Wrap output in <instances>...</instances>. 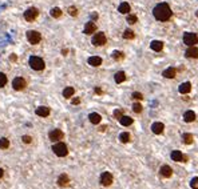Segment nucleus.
Returning <instances> with one entry per match:
<instances>
[{"instance_id": "obj_1", "label": "nucleus", "mask_w": 198, "mask_h": 189, "mask_svg": "<svg viewBox=\"0 0 198 189\" xmlns=\"http://www.w3.org/2000/svg\"><path fill=\"white\" fill-rule=\"evenodd\" d=\"M153 15L157 20H161V22H166L172 18L173 12H172V8L169 7V4L166 3H161L153 9Z\"/></svg>"}, {"instance_id": "obj_2", "label": "nucleus", "mask_w": 198, "mask_h": 189, "mask_svg": "<svg viewBox=\"0 0 198 189\" xmlns=\"http://www.w3.org/2000/svg\"><path fill=\"white\" fill-rule=\"evenodd\" d=\"M28 63H30V67L35 71H42V69H44V67H46L43 59L39 56H31L28 60Z\"/></svg>"}, {"instance_id": "obj_3", "label": "nucleus", "mask_w": 198, "mask_h": 189, "mask_svg": "<svg viewBox=\"0 0 198 189\" xmlns=\"http://www.w3.org/2000/svg\"><path fill=\"white\" fill-rule=\"evenodd\" d=\"M52 151H54V153H55L56 156H59V157H64V156H67V153H68V148H67V145L64 143H60V141H58V143L54 145Z\"/></svg>"}, {"instance_id": "obj_4", "label": "nucleus", "mask_w": 198, "mask_h": 189, "mask_svg": "<svg viewBox=\"0 0 198 189\" xmlns=\"http://www.w3.org/2000/svg\"><path fill=\"white\" fill-rule=\"evenodd\" d=\"M183 43H185L186 45H189V47L197 44V43H198L197 33H194V32H186L185 35H183Z\"/></svg>"}, {"instance_id": "obj_5", "label": "nucleus", "mask_w": 198, "mask_h": 189, "mask_svg": "<svg viewBox=\"0 0 198 189\" xmlns=\"http://www.w3.org/2000/svg\"><path fill=\"white\" fill-rule=\"evenodd\" d=\"M27 40L31 44H39L40 40H42V35L38 31H28L27 32Z\"/></svg>"}, {"instance_id": "obj_6", "label": "nucleus", "mask_w": 198, "mask_h": 189, "mask_svg": "<svg viewBox=\"0 0 198 189\" xmlns=\"http://www.w3.org/2000/svg\"><path fill=\"white\" fill-rule=\"evenodd\" d=\"M106 41H107V38H106V35H105L103 32H98V33H95V35H94V38H92V44H94V45H96V47L105 45V44H106Z\"/></svg>"}, {"instance_id": "obj_7", "label": "nucleus", "mask_w": 198, "mask_h": 189, "mask_svg": "<svg viewBox=\"0 0 198 189\" xmlns=\"http://www.w3.org/2000/svg\"><path fill=\"white\" fill-rule=\"evenodd\" d=\"M113 174L110 173V172H103L102 174H100V184L103 185V187H110V185L113 184Z\"/></svg>"}, {"instance_id": "obj_8", "label": "nucleus", "mask_w": 198, "mask_h": 189, "mask_svg": "<svg viewBox=\"0 0 198 189\" xmlns=\"http://www.w3.org/2000/svg\"><path fill=\"white\" fill-rule=\"evenodd\" d=\"M38 15H39V11L32 7V8H28L24 12V19L27 20V22H33V20L38 18Z\"/></svg>"}, {"instance_id": "obj_9", "label": "nucleus", "mask_w": 198, "mask_h": 189, "mask_svg": "<svg viewBox=\"0 0 198 189\" xmlns=\"http://www.w3.org/2000/svg\"><path fill=\"white\" fill-rule=\"evenodd\" d=\"M48 137H50V140H51V141L58 143L59 140H62L63 137H64V133H63L60 129H52L51 132L48 133Z\"/></svg>"}, {"instance_id": "obj_10", "label": "nucleus", "mask_w": 198, "mask_h": 189, "mask_svg": "<svg viewBox=\"0 0 198 189\" xmlns=\"http://www.w3.org/2000/svg\"><path fill=\"white\" fill-rule=\"evenodd\" d=\"M12 87L15 91H22L26 88V80L23 77H15L12 81Z\"/></svg>"}, {"instance_id": "obj_11", "label": "nucleus", "mask_w": 198, "mask_h": 189, "mask_svg": "<svg viewBox=\"0 0 198 189\" xmlns=\"http://www.w3.org/2000/svg\"><path fill=\"white\" fill-rule=\"evenodd\" d=\"M185 56L186 57H190V59H198V48L197 47H189V48L186 49V52H185Z\"/></svg>"}, {"instance_id": "obj_12", "label": "nucleus", "mask_w": 198, "mask_h": 189, "mask_svg": "<svg viewBox=\"0 0 198 189\" xmlns=\"http://www.w3.org/2000/svg\"><path fill=\"white\" fill-rule=\"evenodd\" d=\"M96 31V25H95V23L94 22H89V23H86V25H85V32L86 35H91V33H95Z\"/></svg>"}, {"instance_id": "obj_13", "label": "nucleus", "mask_w": 198, "mask_h": 189, "mask_svg": "<svg viewBox=\"0 0 198 189\" xmlns=\"http://www.w3.org/2000/svg\"><path fill=\"white\" fill-rule=\"evenodd\" d=\"M175 75H177V69L174 68V67H169V68L165 69L162 73V76L166 77V79H173V77H175Z\"/></svg>"}, {"instance_id": "obj_14", "label": "nucleus", "mask_w": 198, "mask_h": 189, "mask_svg": "<svg viewBox=\"0 0 198 189\" xmlns=\"http://www.w3.org/2000/svg\"><path fill=\"white\" fill-rule=\"evenodd\" d=\"M159 172H161V176H163V177H172V174H173V169L172 168L169 167V165H162L161 167V169H159Z\"/></svg>"}, {"instance_id": "obj_15", "label": "nucleus", "mask_w": 198, "mask_h": 189, "mask_svg": "<svg viewBox=\"0 0 198 189\" xmlns=\"http://www.w3.org/2000/svg\"><path fill=\"white\" fill-rule=\"evenodd\" d=\"M163 129H165V125H163L162 123H154L151 125V131H153V133H155V134H161L163 132Z\"/></svg>"}, {"instance_id": "obj_16", "label": "nucleus", "mask_w": 198, "mask_h": 189, "mask_svg": "<svg viewBox=\"0 0 198 189\" xmlns=\"http://www.w3.org/2000/svg\"><path fill=\"white\" fill-rule=\"evenodd\" d=\"M68 183H70V177L67 176L66 173H62L58 177V185L59 187H66V185H68Z\"/></svg>"}, {"instance_id": "obj_17", "label": "nucleus", "mask_w": 198, "mask_h": 189, "mask_svg": "<svg viewBox=\"0 0 198 189\" xmlns=\"http://www.w3.org/2000/svg\"><path fill=\"white\" fill-rule=\"evenodd\" d=\"M190 89H192V84H190L189 81H187V83H182V84L179 85V88H178L179 93H182V94L189 93V92H190Z\"/></svg>"}, {"instance_id": "obj_18", "label": "nucleus", "mask_w": 198, "mask_h": 189, "mask_svg": "<svg viewBox=\"0 0 198 189\" xmlns=\"http://www.w3.org/2000/svg\"><path fill=\"white\" fill-rule=\"evenodd\" d=\"M150 48L155 51V52H159V51L163 49V43L159 41V40H154V41H151V44H150Z\"/></svg>"}, {"instance_id": "obj_19", "label": "nucleus", "mask_w": 198, "mask_h": 189, "mask_svg": "<svg viewBox=\"0 0 198 189\" xmlns=\"http://www.w3.org/2000/svg\"><path fill=\"white\" fill-rule=\"evenodd\" d=\"M36 114L40 117H47L50 114V108L48 107H39L36 109Z\"/></svg>"}, {"instance_id": "obj_20", "label": "nucleus", "mask_w": 198, "mask_h": 189, "mask_svg": "<svg viewBox=\"0 0 198 189\" xmlns=\"http://www.w3.org/2000/svg\"><path fill=\"white\" fill-rule=\"evenodd\" d=\"M89 64L91 67H99L100 64H102V59H100L99 56H91V57H89Z\"/></svg>"}, {"instance_id": "obj_21", "label": "nucleus", "mask_w": 198, "mask_h": 189, "mask_svg": "<svg viewBox=\"0 0 198 189\" xmlns=\"http://www.w3.org/2000/svg\"><path fill=\"white\" fill-rule=\"evenodd\" d=\"M183 120H185L186 123H192V121L196 120V113H194L193 111H186V112L183 113Z\"/></svg>"}, {"instance_id": "obj_22", "label": "nucleus", "mask_w": 198, "mask_h": 189, "mask_svg": "<svg viewBox=\"0 0 198 189\" xmlns=\"http://www.w3.org/2000/svg\"><path fill=\"white\" fill-rule=\"evenodd\" d=\"M114 79H115V83H123L126 80V73L123 72V71H119V72H116L115 73V76H114Z\"/></svg>"}, {"instance_id": "obj_23", "label": "nucleus", "mask_w": 198, "mask_h": 189, "mask_svg": "<svg viewBox=\"0 0 198 189\" xmlns=\"http://www.w3.org/2000/svg\"><path fill=\"white\" fill-rule=\"evenodd\" d=\"M89 119H90V121H91L92 124H99L100 121H102V116H100L99 113H90V116H89Z\"/></svg>"}, {"instance_id": "obj_24", "label": "nucleus", "mask_w": 198, "mask_h": 189, "mask_svg": "<svg viewBox=\"0 0 198 189\" xmlns=\"http://www.w3.org/2000/svg\"><path fill=\"white\" fill-rule=\"evenodd\" d=\"M133 121H134V120H133L130 116H122V117L119 119V123L122 124L123 127H129V125H131Z\"/></svg>"}, {"instance_id": "obj_25", "label": "nucleus", "mask_w": 198, "mask_h": 189, "mask_svg": "<svg viewBox=\"0 0 198 189\" xmlns=\"http://www.w3.org/2000/svg\"><path fill=\"white\" fill-rule=\"evenodd\" d=\"M118 11L120 13H129L130 12V4H129V3H126V2L120 3L119 7H118Z\"/></svg>"}, {"instance_id": "obj_26", "label": "nucleus", "mask_w": 198, "mask_h": 189, "mask_svg": "<svg viewBox=\"0 0 198 189\" xmlns=\"http://www.w3.org/2000/svg\"><path fill=\"white\" fill-rule=\"evenodd\" d=\"M172 158H173L174 161H179V163H182L183 154L181 153L179 151H173V152H172Z\"/></svg>"}, {"instance_id": "obj_27", "label": "nucleus", "mask_w": 198, "mask_h": 189, "mask_svg": "<svg viewBox=\"0 0 198 189\" xmlns=\"http://www.w3.org/2000/svg\"><path fill=\"white\" fill-rule=\"evenodd\" d=\"M74 93H75V89H74L72 87H67V88H64V91H63V96H64L66 99H70V97H72Z\"/></svg>"}, {"instance_id": "obj_28", "label": "nucleus", "mask_w": 198, "mask_h": 189, "mask_svg": "<svg viewBox=\"0 0 198 189\" xmlns=\"http://www.w3.org/2000/svg\"><path fill=\"white\" fill-rule=\"evenodd\" d=\"M135 38V33H134L131 29H126L125 32H123V39H127V40H131Z\"/></svg>"}, {"instance_id": "obj_29", "label": "nucleus", "mask_w": 198, "mask_h": 189, "mask_svg": "<svg viewBox=\"0 0 198 189\" xmlns=\"http://www.w3.org/2000/svg\"><path fill=\"white\" fill-rule=\"evenodd\" d=\"M9 147V140L5 139V137H2L0 139V149H7Z\"/></svg>"}, {"instance_id": "obj_30", "label": "nucleus", "mask_w": 198, "mask_h": 189, "mask_svg": "<svg viewBox=\"0 0 198 189\" xmlns=\"http://www.w3.org/2000/svg\"><path fill=\"white\" fill-rule=\"evenodd\" d=\"M119 140L122 141V143H129L130 141V133H127V132H122L119 134Z\"/></svg>"}, {"instance_id": "obj_31", "label": "nucleus", "mask_w": 198, "mask_h": 189, "mask_svg": "<svg viewBox=\"0 0 198 189\" xmlns=\"http://www.w3.org/2000/svg\"><path fill=\"white\" fill-rule=\"evenodd\" d=\"M51 16L52 18H60V16H62V9L58 8V7L52 8L51 9Z\"/></svg>"}, {"instance_id": "obj_32", "label": "nucleus", "mask_w": 198, "mask_h": 189, "mask_svg": "<svg viewBox=\"0 0 198 189\" xmlns=\"http://www.w3.org/2000/svg\"><path fill=\"white\" fill-rule=\"evenodd\" d=\"M182 139H183V143H185V144H192V143H193V134H190V133H183Z\"/></svg>"}, {"instance_id": "obj_33", "label": "nucleus", "mask_w": 198, "mask_h": 189, "mask_svg": "<svg viewBox=\"0 0 198 189\" xmlns=\"http://www.w3.org/2000/svg\"><path fill=\"white\" fill-rule=\"evenodd\" d=\"M125 55H123V52H120V51H115V52H113V59L114 60H122Z\"/></svg>"}, {"instance_id": "obj_34", "label": "nucleus", "mask_w": 198, "mask_h": 189, "mask_svg": "<svg viewBox=\"0 0 198 189\" xmlns=\"http://www.w3.org/2000/svg\"><path fill=\"white\" fill-rule=\"evenodd\" d=\"M127 23H129V24H135L137 22H138V18H137L135 15H127Z\"/></svg>"}, {"instance_id": "obj_35", "label": "nucleus", "mask_w": 198, "mask_h": 189, "mask_svg": "<svg viewBox=\"0 0 198 189\" xmlns=\"http://www.w3.org/2000/svg\"><path fill=\"white\" fill-rule=\"evenodd\" d=\"M67 11H68V13L71 16H76V15H78V8H76V7H74V5L68 7V9H67Z\"/></svg>"}, {"instance_id": "obj_36", "label": "nucleus", "mask_w": 198, "mask_h": 189, "mask_svg": "<svg viewBox=\"0 0 198 189\" xmlns=\"http://www.w3.org/2000/svg\"><path fill=\"white\" fill-rule=\"evenodd\" d=\"M142 108H143V107L139 103H135V104L133 105V111H134L135 113H141V112H142Z\"/></svg>"}, {"instance_id": "obj_37", "label": "nucleus", "mask_w": 198, "mask_h": 189, "mask_svg": "<svg viewBox=\"0 0 198 189\" xmlns=\"http://www.w3.org/2000/svg\"><path fill=\"white\" fill-rule=\"evenodd\" d=\"M5 84H7V76L4 75V73L0 72V88H2V87H4Z\"/></svg>"}, {"instance_id": "obj_38", "label": "nucleus", "mask_w": 198, "mask_h": 189, "mask_svg": "<svg viewBox=\"0 0 198 189\" xmlns=\"http://www.w3.org/2000/svg\"><path fill=\"white\" fill-rule=\"evenodd\" d=\"M22 141L24 144H31L32 143V137L28 136V134H24V136H22Z\"/></svg>"}, {"instance_id": "obj_39", "label": "nucleus", "mask_w": 198, "mask_h": 189, "mask_svg": "<svg viewBox=\"0 0 198 189\" xmlns=\"http://www.w3.org/2000/svg\"><path fill=\"white\" fill-rule=\"evenodd\" d=\"M131 97L134 100H142L143 99V94L141 93V92H134L133 94H131Z\"/></svg>"}, {"instance_id": "obj_40", "label": "nucleus", "mask_w": 198, "mask_h": 189, "mask_svg": "<svg viewBox=\"0 0 198 189\" xmlns=\"http://www.w3.org/2000/svg\"><path fill=\"white\" fill-rule=\"evenodd\" d=\"M190 187L193 189H198V177H194L192 181H190Z\"/></svg>"}, {"instance_id": "obj_41", "label": "nucleus", "mask_w": 198, "mask_h": 189, "mask_svg": "<svg viewBox=\"0 0 198 189\" xmlns=\"http://www.w3.org/2000/svg\"><path fill=\"white\" fill-rule=\"evenodd\" d=\"M122 116H123V111L122 109H115L114 111V117H115V119H120Z\"/></svg>"}, {"instance_id": "obj_42", "label": "nucleus", "mask_w": 198, "mask_h": 189, "mask_svg": "<svg viewBox=\"0 0 198 189\" xmlns=\"http://www.w3.org/2000/svg\"><path fill=\"white\" fill-rule=\"evenodd\" d=\"M80 103V99H72V104L74 105H76V104Z\"/></svg>"}, {"instance_id": "obj_43", "label": "nucleus", "mask_w": 198, "mask_h": 189, "mask_svg": "<svg viewBox=\"0 0 198 189\" xmlns=\"http://www.w3.org/2000/svg\"><path fill=\"white\" fill-rule=\"evenodd\" d=\"M91 18H92V20H96L98 19V13H95V12L91 13Z\"/></svg>"}, {"instance_id": "obj_44", "label": "nucleus", "mask_w": 198, "mask_h": 189, "mask_svg": "<svg viewBox=\"0 0 198 189\" xmlns=\"http://www.w3.org/2000/svg\"><path fill=\"white\" fill-rule=\"evenodd\" d=\"M95 93H98V94H102V89H100V88H95Z\"/></svg>"}, {"instance_id": "obj_45", "label": "nucleus", "mask_w": 198, "mask_h": 189, "mask_svg": "<svg viewBox=\"0 0 198 189\" xmlns=\"http://www.w3.org/2000/svg\"><path fill=\"white\" fill-rule=\"evenodd\" d=\"M3 174H4V171H3V169H2V168H0V178H2V177H3Z\"/></svg>"}, {"instance_id": "obj_46", "label": "nucleus", "mask_w": 198, "mask_h": 189, "mask_svg": "<svg viewBox=\"0 0 198 189\" xmlns=\"http://www.w3.org/2000/svg\"><path fill=\"white\" fill-rule=\"evenodd\" d=\"M62 53H63V55H67V53H68V49H63Z\"/></svg>"}, {"instance_id": "obj_47", "label": "nucleus", "mask_w": 198, "mask_h": 189, "mask_svg": "<svg viewBox=\"0 0 198 189\" xmlns=\"http://www.w3.org/2000/svg\"><path fill=\"white\" fill-rule=\"evenodd\" d=\"M11 60H12V61H15V60H16V56L12 55V56H11Z\"/></svg>"}, {"instance_id": "obj_48", "label": "nucleus", "mask_w": 198, "mask_h": 189, "mask_svg": "<svg viewBox=\"0 0 198 189\" xmlns=\"http://www.w3.org/2000/svg\"><path fill=\"white\" fill-rule=\"evenodd\" d=\"M196 16H197V18H198V9H197V12H196Z\"/></svg>"}]
</instances>
